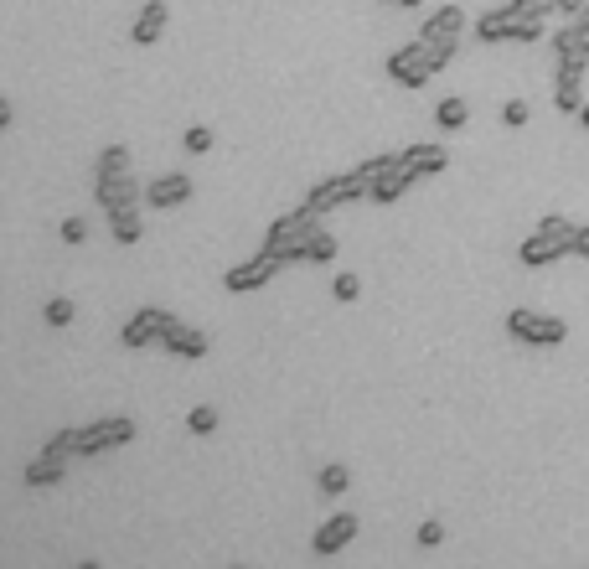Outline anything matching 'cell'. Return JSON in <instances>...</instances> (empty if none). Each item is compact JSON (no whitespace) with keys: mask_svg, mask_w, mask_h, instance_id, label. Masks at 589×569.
Segmentation results:
<instances>
[{"mask_svg":"<svg viewBox=\"0 0 589 569\" xmlns=\"http://www.w3.org/2000/svg\"><path fill=\"white\" fill-rule=\"evenodd\" d=\"M166 21H171V11H166V0H145V11L135 16V26H130V37H135V47H155L166 37Z\"/></svg>","mask_w":589,"mask_h":569,"instance_id":"cell-18","label":"cell"},{"mask_svg":"<svg viewBox=\"0 0 589 569\" xmlns=\"http://www.w3.org/2000/svg\"><path fill=\"white\" fill-rule=\"evenodd\" d=\"M403 161L414 166V176H440L450 166V151H445V145H434V140H424V145H409Z\"/></svg>","mask_w":589,"mask_h":569,"instance_id":"cell-20","label":"cell"},{"mask_svg":"<svg viewBox=\"0 0 589 569\" xmlns=\"http://www.w3.org/2000/svg\"><path fill=\"white\" fill-rule=\"evenodd\" d=\"M419 544H424V549H440V544H445V523H440V518L419 523Z\"/></svg>","mask_w":589,"mask_h":569,"instance_id":"cell-31","label":"cell"},{"mask_svg":"<svg viewBox=\"0 0 589 569\" xmlns=\"http://www.w3.org/2000/svg\"><path fill=\"white\" fill-rule=\"evenodd\" d=\"M357 513H336V518H326L321 528H316V538H310V549H316L321 559H331V554H341V549H347L352 544V538H357Z\"/></svg>","mask_w":589,"mask_h":569,"instance_id":"cell-13","label":"cell"},{"mask_svg":"<svg viewBox=\"0 0 589 569\" xmlns=\"http://www.w3.org/2000/svg\"><path fill=\"white\" fill-rule=\"evenodd\" d=\"M589 6V0H558V11H564V16H579Z\"/></svg>","mask_w":589,"mask_h":569,"instance_id":"cell-35","label":"cell"},{"mask_svg":"<svg viewBox=\"0 0 589 569\" xmlns=\"http://www.w3.org/2000/svg\"><path fill=\"white\" fill-rule=\"evenodd\" d=\"M507 337L522 347H564L569 342V321L543 316V311H512L507 316Z\"/></svg>","mask_w":589,"mask_h":569,"instance_id":"cell-4","label":"cell"},{"mask_svg":"<svg viewBox=\"0 0 589 569\" xmlns=\"http://www.w3.org/2000/svg\"><path fill=\"white\" fill-rule=\"evenodd\" d=\"M569 254H579V223H569L564 213H548L533 233L522 238V249H517V259L527 269H548V264L569 259Z\"/></svg>","mask_w":589,"mask_h":569,"instance_id":"cell-1","label":"cell"},{"mask_svg":"<svg viewBox=\"0 0 589 569\" xmlns=\"http://www.w3.org/2000/svg\"><path fill=\"white\" fill-rule=\"evenodd\" d=\"M140 435V425L130 414H109V419H93V425L78 430V456H104L114 445H130Z\"/></svg>","mask_w":589,"mask_h":569,"instance_id":"cell-6","label":"cell"},{"mask_svg":"<svg viewBox=\"0 0 589 569\" xmlns=\"http://www.w3.org/2000/svg\"><path fill=\"white\" fill-rule=\"evenodd\" d=\"M161 347L171 357H207V337L197 332V326H186V321H166V332H161Z\"/></svg>","mask_w":589,"mask_h":569,"instance_id":"cell-17","label":"cell"},{"mask_svg":"<svg viewBox=\"0 0 589 569\" xmlns=\"http://www.w3.org/2000/svg\"><path fill=\"white\" fill-rule=\"evenodd\" d=\"M336 249H341V244H336V238L321 228L316 238H310V254H305V264H331V259H336Z\"/></svg>","mask_w":589,"mask_h":569,"instance_id":"cell-25","label":"cell"},{"mask_svg":"<svg viewBox=\"0 0 589 569\" xmlns=\"http://www.w3.org/2000/svg\"><path fill=\"white\" fill-rule=\"evenodd\" d=\"M574 119H579V125H584V130H589V99H584V104H579V114H574Z\"/></svg>","mask_w":589,"mask_h":569,"instance_id":"cell-37","label":"cell"},{"mask_svg":"<svg viewBox=\"0 0 589 569\" xmlns=\"http://www.w3.org/2000/svg\"><path fill=\"white\" fill-rule=\"evenodd\" d=\"M527 119H533V109H527L522 99H512V104L502 109V125H507V130H522V125H527Z\"/></svg>","mask_w":589,"mask_h":569,"instance_id":"cell-30","label":"cell"},{"mask_svg":"<svg viewBox=\"0 0 589 569\" xmlns=\"http://www.w3.org/2000/svg\"><path fill=\"white\" fill-rule=\"evenodd\" d=\"M476 37H481V42H512V16H507V6H502V11H486V16L476 21Z\"/></svg>","mask_w":589,"mask_h":569,"instance_id":"cell-22","label":"cell"},{"mask_svg":"<svg viewBox=\"0 0 589 569\" xmlns=\"http://www.w3.org/2000/svg\"><path fill=\"white\" fill-rule=\"evenodd\" d=\"M434 125H440V130H465V125H471V104H465V99H440V109H434Z\"/></svg>","mask_w":589,"mask_h":569,"instance_id":"cell-21","label":"cell"},{"mask_svg":"<svg viewBox=\"0 0 589 569\" xmlns=\"http://www.w3.org/2000/svg\"><path fill=\"white\" fill-rule=\"evenodd\" d=\"M11 119H16V104H11V99H0V130H11Z\"/></svg>","mask_w":589,"mask_h":569,"instance_id":"cell-34","label":"cell"},{"mask_svg":"<svg viewBox=\"0 0 589 569\" xmlns=\"http://www.w3.org/2000/svg\"><path fill=\"white\" fill-rule=\"evenodd\" d=\"M186 430H192V435H212L217 430V409L212 404H197L192 414H186Z\"/></svg>","mask_w":589,"mask_h":569,"instance_id":"cell-27","label":"cell"},{"mask_svg":"<svg viewBox=\"0 0 589 569\" xmlns=\"http://www.w3.org/2000/svg\"><path fill=\"white\" fill-rule=\"evenodd\" d=\"M192 192H197V187H192V176H186V171H166V176H155V182L145 187V202L166 213V207H181Z\"/></svg>","mask_w":589,"mask_h":569,"instance_id":"cell-16","label":"cell"},{"mask_svg":"<svg viewBox=\"0 0 589 569\" xmlns=\"http://www.w3.org/2000/svg\"><path fill=\"white\" fill-rule=\"evenodd\" d=\"M553 57L589 68V6L579 16H564V32H553Z\"/></svg>","mask_w":589,"mask_h":569,"instance_id":"cell-10","label":"cell"},{"mask_svg":"<svg viewBox=\"0 0 589 569\" xmlns=\"http://www.w3.org/2000/svg\"><path fill=\"white\" fill-rule=\"evenodd\" d=\"M181 145H186L192 156H207V151H212V130H207V125H192V130L181 135Z\"/></svg>","mask_w":589,"mask_h":569,"instance_id":"cell-29","label":"cell"},{"mask_svg":"<svg viewBox=\"0 0 589 569\" xmlns=\"http://www.w3.org/2000/svg\"><path fill=\"white\" fill-rule=\"evenodd\" d=\"M543 37V21H512V42H538Z\"/></svg>","mask_w":589,"mask_h":569,"instance_id":"cell-33","label":"cell"},{"mask_svg":"<svg viewBox=\"0 0 589 569\" xmlns=\"http://www.w3.org/2000/svg\"><path fill=\"white\" fill-rule=\"evenodd\" d=\"M553 104H558V114H579V104H584V63H558Z\"/></svg>","mask_w":589,"mask_h":569,"instance_id":"cell-14","label":"cell"},{"mask_svg":"<svg viewBox=\"0 0 589 569\" xmlns=\"http://www.w3.org/2000/svg\"><path fill=\"white\" fill-rule=\"evenodd\" d=\"M434 73H440V63H434V52H429L424 37H414L409 47H398V52L388 57V78H393L398 88H424Z\"/></svg>","mask_w":589,"mask_h":569,"instance_id":"cell-5","label":"cell"},{"mask_svg":"<svg viewBox=\"0 0 589 569\" xmlns=\"http://www.w3.org/2000/svg\"><path fill=\"white\" fill-rule=\"evenodd\" d=\"M119 171H130V151H124V145H104V151H99V171H93V176H119Z\"/></svg>","mask_w":589,"mask_h":569,"instance_id":"cell-24","label":"cell"},{"mask_svg":"<svg viewBox=\"0 0 589 569\" xmlns=\"http://www.w3.org/2000/svg\"><path fill=\"white\" fill-rule=\"evenodd\" d=\"M62 244H83V238H88V218H62Z\"/></svg>","mask_w":589,"mask_h":569,"instance_id":"cell-32","label":"cell"},{"mask_svg":"<svg viewBox=\"0 0 589 569\" xmlns=\"http://www.w3.org/2000/svg\"><path fill=\"white\" fill-rule=\"evenodd\" d=\"M321 218L326 213H316V207H295V213H285V218H274L269 223V233H264V249H274L285 264H305V254H310V238L321 233Z\"/></svg>","mask_w":589,"mask_h":569,"instance_id":"cell-2","label":"cell"},{"mask_svg":"<svg viewBox=\"0 0 589 569\" xmlns=\"http://www.w3.org/2000/svg\"><path fill=\"white\" fill-rule=\"evenodd\" d=\"M68 466H73V456H62V451H47V445H42V456H31V461H26V487H31V492H42V487H57L62 476H68Z\"/></svg>","mask_w":589,"mask_h":569,"instance_id":"cell-15","label":"cell"},{"mask_svg":"<svg viewBox=\"0 0 589 569\" xmlns=\"http://www.w3.org/2000/svg\"><path fill=\"white\" fill-rule=\"evenodd\" d=\"M42 321L47 326H73V301L68 295H52V301L42 306Z\"/></svg>","mask_w":589,"mask_h":569,"instance_id":"cell-26","label":"cell"},{"mask_svg":"<svg viewBox=\"0 0 589 569\" xmlns=\"http://www.w3.org/2000/svg\"><path fill=\"white\" fill-rule=\"evenodd\" d=\"M341 202H367V182H362V171L321 176V182L305 192V207H316V213H331V207H341Z\"/></svg>","mask_w":589,"mask_h":569,"instance_id":"cell-7","label":"cell"},{"mask_svg":"<svg viewBox=\"0 0 589 569\" xmlns=\"http://www.w3.org/2000/svg\"><path fill=\"white\" fill-rule=\"evenodd\" d=\"M460 32H465V11H460V6L429 11V21L419 26V37H424L429 47H455V52H460Z\"/></svg>","mask_w":589,"mask_h":569,"instance_id":"cell-12","label":"cell"},{"mask_svg":"<svg viewBox=\"0 0 589 569\" xmlns=\"http://www.w3.org/2000/svg\"><path fill=\"white\" fill-rule=\"evenodd\" d=\"M316 487H321L326 497H341V492L352 487V471L341 466V461H331V466H321V471H316Z\"/></svg>","mask_w":589,"mask_h":569,"instance_id":"cell-23","label":"cell"},{"mask_svg":"<svg viewBox=\"0 0 589 569\" xmlns=\"http://www.w3.org/2000/svg\"><path fill=\"white\" fill-rule=\"evenodd\" d=\"M166 311L161 306H140L130 321H124V332H119V342L130 347V352H145V347H161V332H166Z\"/></svg>","mask_w":589,"mask_h":569,"instance_id":"cell-9","label":"cell"},{"mask_svg":"<svg viewBox=\"0 0 589 569\" xmlns=\"http://www.w3.org/2000/svg\"><path fill=\"white\" fill-rule=\"evenodd\" d=\"M93 202L104 207H130V202H145V187L135 182V171H119V176H93Z\"/></svg>","mask_w":589,"mask_h":569,"instance_id":"cell-11","label":"cell"},{"mask_svg":"<svg viewBox=\"0 0 589 569\" xmlns=\"http://www.w3.org/2000/svg\"><path fill=\"white\" fill-rule=\"evenodd\" d=\"M279 269H285V259H279L274 249H259V254H248L243 264H233L228 275H223V285L233 290V295H248V290H259V285H269Z\"/></svg>","mask_w":589,"mask_h":569,"instance_id":"cell-8","label":"cell"},{"mask_svg":"<svg viewBox=\"0 0 589 569\" xmlns=\"http://www.w3.org/2000/svg\"><path fill=\"white\" fill-rule=\"evenodd\" d=\"M579 259H589V223L579 228Z\"/></svg>","mask_w":589,"mask_h":569,"instance_id":"cell-36","label":"cell"},{"mask_svg":"<svg viewBox=\"0 0 589 569\" xmlns=\"http://www.w3.org/2000/svg\"><path fill=\"white\" fill-rule=\"evenodd\" d=\"M357 171H362V182H367V202H398L403 192L419 182L414 166L403 161V151H398V156H372V161H362Z\"/></svg>","mask_w":589,"mask_h":569,"instance_id":"cell-3","label":"cell"},{"mask_svg":"<svg viewBox=\"0 0 589 569\" xmlns=\"http://www.w3.org/2000/svg\"><path fill=\"white\" fill-rule=\"evenodd\" d=\"M393 6H403V11H419V6H424V0H393Z\"/></svg>","mask_w":589,"mask_h":569,"instance_id":"cell-38","label":"cell"},{"mask_svg":"<svg viewBox=\"0 0 589 569\" xmlns=\"http://www.w3.org/2000/svg\"><path fill=\"white\" fill-rule=\"evenodd\" d=\"M109 233H114V244H124V249H130V244H140V238H145V213H140V202H130V207H109Z\"/></svg>","mask_w":589,"mask_h":569,"instance_id":"cell-19","label":"cell"},{"mask_svg":"<svg viewBox=\"0 0 589 569\" xmlns=\"http://www.w3.org/2000/svg\"><path fill=\"white\" fill-rule=\"evenodd\" d=\"M331 295H336L341 306H352L357 295H362V275H336V280H331Z\"/></svg>","mask_w":589,"mask_h":569,"instance_id":"cell-28","label":"cell"}]
</instances>
